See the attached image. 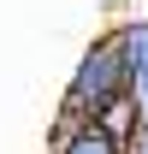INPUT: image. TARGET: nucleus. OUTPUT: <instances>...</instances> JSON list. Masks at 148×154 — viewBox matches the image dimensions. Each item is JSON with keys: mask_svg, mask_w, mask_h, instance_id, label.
Wrapping results in <instances>:
<instances>
[{"mask_svg": "<svg viewBox=\"0 0 148 154\" xmlns=\"http://www.w3.org/2000/svg\"><path fill=\"white\" fill-rule=\"evenodd\" d=\"M125 101H130L125 48H119L113 30H101V36L77 54L71 77H65V101H59V113H65V119H83V125H101V119H107L113 107H125Z\"/></svg>", "mask_w": 148, "mask_h": 154, "instance_id": "1", "label": "nucleus"}, {"mask_svg": "<svg viewBox=\"0 0 148 154\" xmlns=\"http://www.w3.org/2000/svg\"><path fill=\"white\" fill-rule=\"evenodd\" d=\"M48 154H125V136H113L107 125H83V119H54L48 131Z\"/></svg>", "mask_w": 148, "mask_h": 154, "instance_id": "2", "label": "nucleus"}, {"mask_svg": "<svg viewBox=\"0 0 148 154\" xmlns=\"http://www.w3.org/2000/svg\"><path fill=\"white\" fill-rule=\"evenodd\" d=\"M113 36H119V48H125L130 83H136V71L148 65V12H130V18H119V24H113Z\"/></svg>", "mask_w": 148, "mask_h": 154, "instance_id": "3", "label": "nucleus"}, {"mask_svg": "<svg viewBox=\"0 0 148 154\" xmlns=\"http://www.w3.org/2000/svg\"><path fill=\"white\" fill-rule=\"evenodd\" d=\"M130 107H136V125H148V65L136 71V83H130Z\"/></svg>", "mask_w": 148, "mask_h": 154, "instance_id": "4", "label": "nucleus"}, {"mask_svg": "<svg viewBox=\"0 0 148 154\" xmlns=\"http://www.w3.org/2000/svg\"><path fill=\"white\" fill-rule=\"evenodd\" d=\"M125 154H148V125H136V131H130V142H125Z\"/></svg>", "mask_w": 148, "mask_h": 154, "instance_id": "5", "label": "nucleus"}]
</instances>
